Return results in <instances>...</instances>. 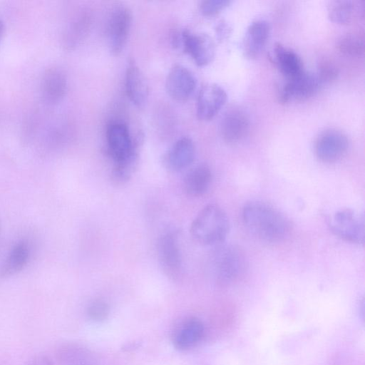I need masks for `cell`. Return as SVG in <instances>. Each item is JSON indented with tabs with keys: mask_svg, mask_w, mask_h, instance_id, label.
Here are the masks:
<instances>
[{
	"mask_svg": "<svg viewBox=\"0 0 365 365\" xmlns=\"http://www.w3.org/2000/svg\"><path fill=\"white\" fill-rule=\"evenodd\" d=\"M67 80L64 73L58 68L45 71L41 80V91L43 98L51 103L60 101L66 94Z\"/></svg>",
	"mask_w": 365,
	"mask_h": 365,
	"instance_id": "obj_16",
	"label": "cell"
},
{
	"mask_svg": "<svg viewBox=\"0 0 365 365\" xmlns=\"http://www.w3.org/2000/svg\"><path fill=\"white\" fill-rule=\"evenodd\" d=\"M280 72L289 78L304 71L302 61L292 49L277 43L271 56Z\"/></svg>",
	"mask_w": 365,
	"mask_h": 365,
	"instance_id": "obj_18",
	"label": "cell"
},
{
	"mask_svg": "<svg viewBox=\"0 0 365 365\" xmlns=\"http://www.w3.org/2000/svg\"><path fill=\"white\" fill-rule=\"evenodd\" d=\"M328 15L331 21L339 24H348L355 18L364 15V6L361 2L349 0L331 1L329 6Z\"/></svg>",
	"mask_w": 365,
	"mask_h": 365,
	"instance_id": "obj_20",
	"label": "cell"
},
{
	"mask_svg": "<svg viewBox=\"0 0 365 365\" xmlns=\"http://www.w3.org/2000/svg\"><path fill=\"white\" fill-rule=\"evenodd\" d=\"M349 142L345 133L330 128L322 132L317 137L314 150L321 161L332 163L340 160L347 153Z\"/></svg>",
	"mask_w": 365,
	"mask_h": 365,
	"instance_id": "obj_5",
	"label": "cell"
},
{
	"mask_svg": "<svg viewBox=\"0 0 365 365\" xmlns=\"http://www.w3.org/2000/svg\"><path fill=\"white\" fill-rule=\"evenodd\" d=\"M230 230L229 218L218 205L205 206L191 223L192 238L202 245L217 246L226 239Z\"/></svg>",
	"mask_w": 365,
	"mask_h": 365,
	"instance_id": "obj_2",
	"label": "cell"
},
{
	"mask_svg": "<svg viewBox=\"0 0 365 365\" xmlns=\"http://www.w3.org/2000/svg\"><path fill=\"white\" fill-rule=\"evenodd\" d=\"M204 326L196 318H190L180 326L173 336V343L180 350L188 349L196 345L202 338Z\"/></svg>",
	"mask_w": 365,
	"mask_h": 365,
	"instance_id": "obj_19",
	"label": "cell"
},
{
	"mask_svg": "<svg viewBox=\"0 0 365 365\" xmlns=\"http://www.w3.org/2000/svg\"><path fill=\"white\" fill-rule=\"evenodd\" d=\"M336 47L345 56L361 57L364 53V38L356 34H346L339 38Z\"/></svg>",
	"mask_w": 365,
	"mask_h": 365,
	"instance_id": "obj_22",
	"label": "cell"
},
{
	"mask_svg": "<svg viewBox=\"0 0 365 365\" xmlns=\"http://www.w3.org/2000/svg\"><path fill=\"white\" fill-rule=\"evenodd\" d=\"M125 91L131 102L138 107L146 103L149 88L145 76L134 62H130L125 72Z\"/></svg>",
	"mask_w": 365,
	"mask_h": 365,
	"instance_id": "obj_14",
	"label": "cell"
},
{
	"mask_svg": "<svg viewBox=\"0 0 365 365\" xmlns=\"http://www.w3.org/2000/svg\"><path fill=\"white\" fill-rule=\"evenodd\" d=\"M195 87V75L182 65H175L167 75L166 91L175 101H184L188 99L193 93Z\"/></svg>",
	"mask_w": 365,
	"mask_h": 365,
	"instance_id": "obj_10",
	"label": "cell"
},
{
	"mask_svg": "<svg viewBox=\"0 0 365 365\" xmlns=\"http://www.w3.org/2000/svg\"><path fill=\"white\" fill-rule=\"evenodd\" d=\"M211 259V268L217 283L229 284L237 281L247 271L244 251L235 245H217Z\"/></svg>",
	"mask_w": 365,
	"mask_h": 365,
	"instance_id": "obj_3",
	"label": "cell"
},
{
	"mask_svg": "<svg viewBox=\"0 0 365 365\" xmlns=\"http://www.w3.org/2000/svg\"><path fill=\"white\" fill-rule=\"evenodd\" d=\"M269 34V26L263 19L252 21L247 29L243 40L245 55L253 58L257 57L266 44Z\"/></svg>",
	"mask_w": 365,
	"mask_h": 365,
	"instance_id": "obj_15",
	"label": "cell"
},
{
	"mask_svg": "<svg viewBox=\"0 0 365 365\" xmlns=\"http://www.w3.org/2000/svg\"><path fill=\"white\" fill-rule=\"evenodd\" d=\"M109 312V307L106 302L101 299H96L91 302L88 308V314L93 320L101 321L105 319Z\"/></svg>",
	"mask_w": 365,
	"mask_h": 365,
	"instance_id": "obj_26",
	"label": "cell"
},
{
	"mask_svg": "<svg viewBox=\"0 0 365 365\" xmlns=\"http://www.w3.org/2000/svg\"><path fill=\"white\" fill-rule=\"evenodd\" d=\"M89 18L87 15H79L70 24L65 34L64 41L67 47L72 48L78 44L86 35L89 27Z\"/></svg>",
	"mask_w": 365,
	"mask_h": 365,
	"instance_id": "obj_23",
	"label": "cell"
},
{
	"mask_svg": "<svg viewBox=\"0 0 365 365\" xmlns=\"http://www.w3.org/2000/svg\"><path fill=\"white\" fill-rule=\"evenodd\" d=\"M195 146L189 137L178 139L165 157L166 168L173 172H179L188 168L194 161Z\"/></svg>",
	"mask_w": 365,
	"mask_h": 365,
	"instance_id": "obj_13",
	"label": "cell"
},
{
	"mask_svg": "<svg viewBox=\"0 0 365 365\" xmlns=\"http://www.w3.org/2000/svg\"><path fill=\"white\" fill-rule=\"evenodd\" d=\"M250 128V118L240 108H232L223 115L220 123V133L223 140L230 144L241 141Z\"/></svg>",
	"mask_w": 365,
	"mask_h": 365,
	"instance_id": "obj_12",
	"label": "cell"
},
{
	"mask_svg": "<svg viewBox=\"0 0 365 365\" xmlns=\"http://www.w3.org/2000/svg\"><path fill=\"white\" fill-rule=\"evenodd\" d=\"M212 173L207 165H199L190 170L182 180L185 192L193 197L203 195L210 188Z\"/></svg>",
	"mask_w": 365,
	"mask_h": 365,
	"instance_id": "obj_17",
	"label": "cell"
},
{
	"mask_svg": "<svg viewBox=\"0 0 365 365\" xmlns=\"http://www.w3.org/2000/svg\"><path fill=\"white\" fill-rule=\"evenodd\" d=\"M4 33V25L3 22L0 20V42L3 38Z\"/></svg>",
	"mask_w": 365,
	"mask_h": 365,
	"instance_id": "obj_29",
	"label": "cell"
},
{
	"mask_svg": "<svg viewBox=\"0 0 365 365\" xmlns=\"http://www.w3.org/2000/svg\"><path fill=\"white\" fill-rule=\"evenodd\" d=\"M132 24V13L123 5L115 6L110 14L107 34L109 47L114 54L120 53L124 48Z\"/></svg>",
	"mask_w": 365,
	"mask_h": 365,
	"instance_id": "obj_6",
	"label": "cell"
},
{
	"mask_svg": "<svg viewBox=\"0 0 365 365\" xmlns=\"http://www.w3.org/2000/svg\"><path fill=\"white\" fill-rule=\"evenodd\" d=\"M339 74L336 66L330 60L320 61L317 68V78L320 83L330 82L335 80Z\"/></svg>",
	"mask_w": 365,
	"mask_h": 365,
	"instance_id": "obj_24",
	"label": "cell"
},
{
	"mask_svg": "<svg viewBox=\"0 0 365 365\" xmlns=\"http://www.w3.org/2000/svg\"><path fill=\"white\" fill-rule=\"evenodd\" d=\"M180 43L199 66L209 64L215 56V43L208 34L192 33L185 29L180 34Z\"/></svg>",
	"mask_w": 365,
	"mask_h": 365,
	"instance_id": "obj_9",
	"label": "cell"
},
{
	"mask_svg": "<svg viewBox=\"0 0 365 365\" xmlns=\"http://www.w3.org/2000/svg\"><path fill=\"white\" fill-rule=\"evenodd\" d=\"M242 218L247 230L257 239L267 243L284 241L291 232L289 220L272 205L259 200L245 204Z\"/></svg>",
	"mask_w": 365,
	"mask_h": 365,
	"instance_id": "obj_1",
	"label": "cell"
},
{
	"mask_svg": "<svg viewBox=\"0 0 365 365\" xmlns=\"http://www.w3.org/2000/svg\"><path fill=\"white\" fill-rule=\"evenodd\" d=\"M229 26L226 22L221 21L218 24L216 28L217 34L220 40H222L227 36L229 34Z\"/></svg>",
	"mask_w": 365,
	"mask_h": 365,
	"instance_id": "obj_27",
	"label": "cell"
},
{
	"mask_svg": "<svg viewBox=\"0 0 365 365\" xmlns=\"http://www.w3.org/2000/svg\"><path fill=\"white\" fill-rule=\"evenodd\" d=\"M158 259L164 273L172 279L178 278L182 271V256L175 231L168 230L159 239Z\"/></svg>",
	"mask_w": 365,
	"mask_h": 365,
	"instance_id": "obj_7",
	"label": "cell"
},
{
	"mask_svg": "<svg viewBox=\"0 0 365 365\" xmlns=\"http://www.w3.org/2000/svg\"><path fill=\"white\" fill-rule=\"evenodd\" d=\"M27 365H52V362L46 356H39L31 360Z\"/></svg>",
	"mask_w": 365,
	"mask_h": 365,
	"instance_id": "obj_28",
	"label": "cell"
},
{
	"mask_svg": "<svg viewBox=\"0 0 365 365\" xmlns=\"http://www.w3.org/2000/svg\"><path fill=\"white\" fill-rule=\"evenodd\" d=\"M29 258V248L25 242H19L9 252L0 269L1 277L13 276L21 272Z\"/></svg>",
	"mask_w": 365,
	"mask_h": 365,
	"instance_id": "obj_21",
	"label": "cell"
},
{
	"mask_svg": "<svg viewBox=\"0 0 365 365\" xmlns=\"http://www.w3.org/2000/svg\"><path fill=\"white\" fill-rule=\"evenodd\" d=\"M230 0H204L200 4L201 12L205 16H213L228 6Z\"/></svg>",
	"mask_w": 365,
	"mask_h": 365,
	"instance_id": "obj_25",
	"label": "cell"
},
{
	"mask_svg": "<svg viewBox=\"0 0 365 365\" xmlns=\"http://www.w3.org/2000/svg\"><path fill=\"white\" fill-rule=\"evenodd\" d=\"M332 232L346 242L362 244L364 242V217L363 214L344 208L336 211L331 217Z\"/></svg>",
	"mask_w": 365,
	"mask_h": 365,
	"instance_id": "obj_4",
	"label": "cell"
},
{
	"mask_svg": "<svg viewBox=\"0 0 365 365\" xmlns=\"http://www.w3.org/2000/svg\"><path fill=\"white\" fill-rule=\"evenodd\" d=\"M227 101L225 91L219 85L208 83L201 88L197 96L196 113L202 120L213 118Z\"/></svg>",
	"mask_w": 365,
	"mask_h": 365,
	"instance_id": "obj_11",
	"label": "cell"
},
{
	"mask_svg": "<svg viewBox=\"0 0 365 365\" xmlns=\"http://www.w3.org/2000/svg\"><path fill=\"white\" fill-rule=\"evenodd\" d=\"M320 83L317 76L304 71L287 78L279 91V101L283 103L306 101L317 93Z\"/></svg>",
	"mask_w": 365,
	"mask_h": 365,
	"instance_id": "obj_8",
	"label": "cell"
}]
</instances>
